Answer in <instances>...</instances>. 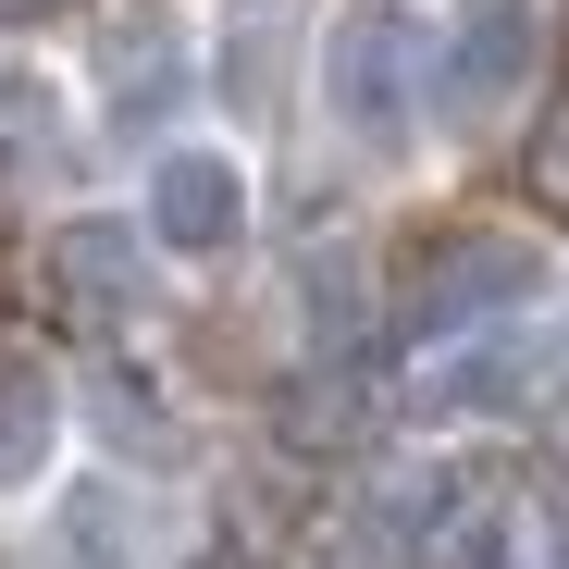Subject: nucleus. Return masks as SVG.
<instances>
[{"label":"nucleus","instance_id":"1","mask_svg":"<svg viewBox=\"0 0 569 569\" xmlns=\"http://www.w3.org/2000/svg\"><path fill=\"white\" fill-rule=\"evenodd\" d=\"M520 298H545V260H532V236H496V223L433 236L421 272H409V322H421V335H483V322H508Z\"/></svg>","mask_w":569,"mask_h":569},{"label":"nucleus","instance_id":"2","mask_svg":"<svg viewBox=\"0 0 569 569\" xmlns=\"http://www.w3.org/2000/svg\"><path fill=\"white\" fill-rule=\"evenodd\" d=\"M545 62V0H458L446 62H433V112L446 124H496Z\"/></svg>","mask_w":569,"mask_h":569},{"label":"nucleus","instance_id":"3","mask_svg":"<svg viewBox=\"0 0 569 569\" xmlns=\"http://www.w3.org/2000/svg\"><path fill=\"white\" fill-rule=\"evenodd\" d=\"M409 62H421V38H409V13H385V0H359V13L322 38V100H335V124L359 137V149H397L409 137Z\"/></svg>","mask_w":569,"mask_h":569},{"label":"nucleus","instance_id":"4","mask_svg":"<svg viewBox=\"0 0 569 569\" xmlns=\"http://www.w3.org/2000/svg\"><path fill=\"white\" fill-rule=\"evenodd\" d=\"M149 236L186 248V260L236 248V236H248V173H236L223 149H161V173H149Z\"/></svg>","mask_w":569,"mask_h":569},{"label":"nucleus","instance_id":"5","mask_svg":"<svg viewBox=\"0 0 569 569\" xmlns=\"http://www.w3.org/2000/svg\"><path fill=\"white\" fill-rule=\"evenodd\" d=\"M50 298H62L87 335L137 322V310H149V260H137V236H124V223H62V236H50Z\"/></svg>","mask_w":569,"mask_h":569},{"label":"nucleus","instance_id":"6","mask_svg":"<svg viewBox=\"0 0 569 569\" xmlns=\"http://www.w3.org/2000/svg\"><path fill=\"white\" fill-rule=\"evenodd\" d=\"M100 62H112V87H124V100H112L124 124H161V112L186 100V38H173V13L112 26V50H100Z\"/></svg>","mask_w":569,"mask_h":569},{"label":"nucleus","instance_id":"7","mask_svg":"<svg viewBox=\"0 0 569 569\" xmlns=\"http://www.w3.org/2000/svg\"><path fill=\"white\" fill-rule=\"evenodd\" d=\"M284 38H298V0H236V13H223V100L236 112H272Z\"/></svg>","mask_w":569,"mask_h":569},{"label":"nucleus","instance_id":"8","mask_svg":"<svg viewBox=\"0 0 569 569\" xmlns=\"http://www.w3.org/2000/svg\"><path fill=\"white\" fill-rule=\"evenodd\" d=\"M433 397H446V409H532V397H545V347H520V335H508V347H458Z\"/></svg>","mask_w":569,"mask_h":569},{"label":"nucleus","instance_id":"9","mask_svg":"<svg viewBox=\"0 0 569 569\" xmlns=\"http://www.w3.org/2000/svg\"><path fill=\"white\" fill-rule=\"evenodd\" d=\"M50 433H62V397H50V371H0V483H38V458H50Z\"/></svg>","mask_w":569,"mask_h":569},{"label":"nucleus","instance_id":"10","mask_svg":"<svg viewBox=\"0 0 569 569\" xmlns=\"http://www.w3.org/2000/svg\"><path fill=\"white\" fill-rule=\"evenodd\" d=\"M359 409H371V397H347L335 371H310V385L284 397V433H298V446H335V433H359Z\"/></svg>","mask_w":569,"mask_h":569},{"label":"nucleus","instance_id":"11","mask_svg":"<svg viewBox=\"0 0 569 569\" xmlns=\"http://www.w3.org/2000/svg\"><path fill=\"white\" fill-rule=\"evenodd\" d=\"M520 186H532V199H545V211L569 223V100H557V112L532 124V149H520Z\"/></svg>","mask_w":569,"mask_h":569},{"label":"nucleus","instance_id":"12","mask_svg":"<svg viewBox=\"0 0 569 569\" xmlns=\"http://www.w3.org/2000/svg\"><path fill=\"white\" fill-rule=\"evenodd\" d=\"M322 569H397V520H347L322 545Z\"/></svg>","mask_w":569,"mask_h":569},{"label":"nucleus","instance_id":"13","mask_svg":"<svg viewBox=\"0 0 569 569\" xmlns=\"http://www.w3.org/2000/svg\"><path fill=\"white\" fill-rule=\"evenodd\" d=\"M545 545H557V569H569V470H545Z\"/></svg>","mask_w":569,"mask_h":569},{"label":"nucleus","instance_id":"14","mask_svg":"<svg viewBox=\"0 0 569 569\" xmlns=\"http://www.w3.org/2000/svg\"><path fill=\"white\" fill-rule=\"evenodd\" d=\"M0 13H62V0H0Z\"/></svg>","mask_w":569,"mask_h":569}]
</instances>
